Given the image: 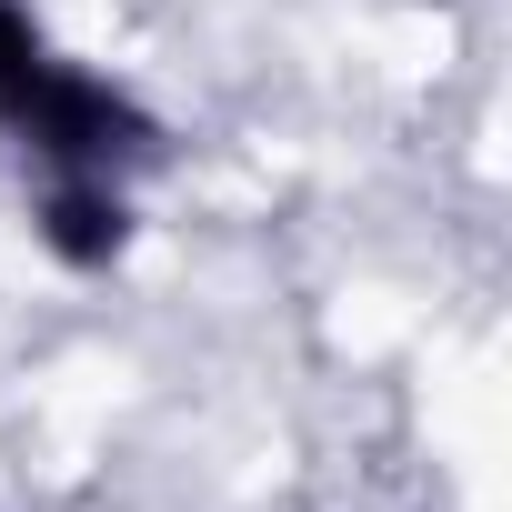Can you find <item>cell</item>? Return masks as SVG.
<instances>
[{"instance_id": "cell-2", "label": "cell", "mask_w": 512, "mask_h": 512, "mask_svg": "<svg viewBox=\"0 0 512 512\" xmlns=\"http://www.w3.org/2000/svg\"><path fill=\"white\" fill-rule=\"evenodd\" d=\"M31 241L51 251L61 272H111V262H131L141 221H131V191H121V181H101V171H51V191H41V211H31Z\"/></svg>"}, {"instance_id": "cell-1", "label": "cell", "mask_w": 512, "mask_h": 512, "mask_svg": "<svg viewBox=\"0 0 512 512\" xmlns=\"http://www.w3.org/2000/svg\"><path fill=\"white\" fill-rule=\"evenodd\" d=\"M0 131H11L41 171H101V181H121V171H141L151 151H161V121L121 91V81H101V71H81V61H41V81L0 111Z\"/></svg>"}, {"instance_id": "cell-3", "label": "cell", "mask_w": 512, "mask_h": 512, "mask_svg": "<svg viewBox=\"0 0 512 512\" xmlns=\"http://www.w3.org/2000/svg\"><path fill=\"white\" fill-rule=\"evenodd\" d=\"M41 61H51V31L21 11V0H0V111H11V101L41 81Z\"/></svg>"}]
</instances>
